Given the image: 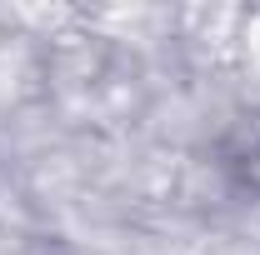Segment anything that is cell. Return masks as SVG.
Masks as SVG:
<instances>
[{"instance_id": "cell-1", "label": "cell", "mask_w": 260, "mask_h": 255, "mask_svg": "<svg viewBox=\"0 0 260 255\" xmlns=\"http://www.w3.org/2000/svg\"><path fill=\"white\" fill-rule=\"evenodd\" d=\"M210 165L235 200L260 205V105L235 110L210 140Z\"/></svg>"}]
</instances>
